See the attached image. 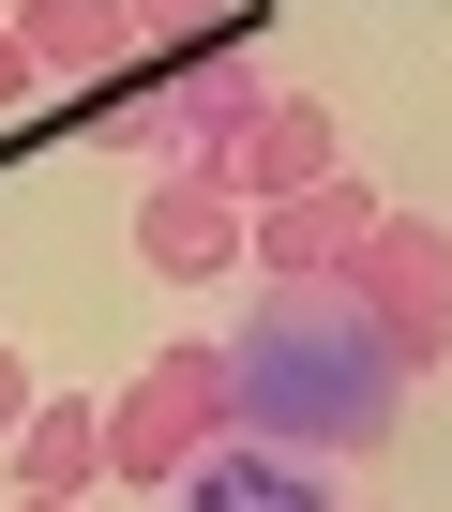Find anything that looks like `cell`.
Segmentation results:
<instances>
[{
    "mask_svg": "<svg viewBox=\"0 0 452 512\" xmlns=\"http://www.w3.org/2000/svg\"><path fill=\"white\" fill-rule=\"evenodd\" d=\"M226 422H242V362H226V347H166V362L106 407V467H121V482H181Z\"/></svg>",
    "mask_w": 452,
    "mask_h": 512,
    "instance_id": "1",
    "label": "cell"
},
{
    "mask_svg": "<svg viewBox=\"0 0 452 512\" xmlns=\"http://www.w3.org/2000/svg\"><path fill=\"white\" fill-rule=\"evenodd\" d=\"M347 287H362V317L392 332V362H437V332H452V241H437V226H392V211H377V241L347 256Z\"/></svg>",
    "mask_w": 452,
    "mask_h": 512,
    "instance_id": "2",
    "label": "cell"
},
{
    "mask_svg": "<svg viewBox=\"0 0 452 512\" xmlns=\"http://www.w3.org/2000/svg\"><path fill=\"white\" fill-rule=\"evenodd\" d=\"M362 241H377V196H362L347 166H332V181H302V196H272V211H242V256H257L272 287H332Z\"/></svg>",
    "mask_w": 452,
    "mask_h": 512,
    "instance_id": "3",
    "label": "cell"
},
{
    "mask_svg": "<svg viewBox=\"0 0 452 512\" xmlns=\"http://www.w3.org/2000/svg\"><path fill=\"white\" fill-rule=\"evenodd\" d=\"M196 166H211L226 196H242V211H272V196H302V181H332L347 151H332V121H317L302 91H272V106L242 121V136H226V151H196Z\"/></svg>",
    "mask_w": 452,
    "mask_h": 512,
    "instance_id": "4",
    "label": "cell"
},
{
    "mask_svg": "<svg viewBox=\"0 0 452 512\" xmlns=\"http://www.w3.org/2000/svg\"><path fill=\"white\" fill-rule=\"evenodd\" d=\"M0 31L31 46V76H76V91H106V76H136V61H151L121 0H16Z\"/></svg>",
    "mask_w": 452,
    "mask_h": 512,
    "instance_id": "5",
    "label": "cell"
},
{
    "mask_svg": "<svg viewBox=\"0 0 452 512\" xmlns=\"http://www.w3.org/2000/svg\"><path fill=\"white\" fill-rule=\"evenodd\" d=\"M136 241H151V272H242V196H226L211 166H166L151 211H136Z\"/></svg>",
    "mask_w": 452,
    "mask_h": 512,
    "instance_id": "6",
    "label": "cell"
},
{
    "mask_svg": "<svg viewBox=\"0 0 452 512\" xmlns=\"http://www.w3.org/2000/svg\"><path fill=\"white\" fill-rule=\"evenodd\" d=\"M106 482V407H31L16 422V497H91Z\"/></svg>",
    "mask_w": 452,
    "mask_h": 512,
    "instance_id": "7",
    "label": "cell"
},
{
    "mask_svg": "<svg viewBox=\"0 0 452 512\" xmlns=\"http://www.w3.org/2000/svg\"><path fill=\"white\" fill-rule=\"evenodd\" d=\"M196 512H332V497H317L302 467H272V452H226V437H211V452H196Z\"/></svg>",
    "mask_w": 452,
    "mask_h": 512,
    "instance_id": "8",
    "label": "cell"
},
{
    "mask_svg": "<svg viewBox=\"0 0 452 512\" xmlns=\"http://www.w3.org/2000/svg\"><path fill=\"white\" fill-rule=\"evenodd\" d=\"M121 16H136V46H211L226 0H121Z\"/></svg>",
    "mask_w": 452,
    "mask_h": 512,
    "instance_id": "9",
    "label": "cell"
},
{
    "mask_svg": "<svg viewBox=\"0 0 452 512\" xmlns=\"http://www.w3.org/2000/svg\"><path fill=\"white\" fill-rule=\"evenodd\" d=\"M31 407H46V392H31V362H16V347H0V437H16Z\"/></svg>",
    "mask_w": 452,
    "mask_h": 512,
    "instance_id": "10",
    "label": "cell"
},
{
    "mask_svg": "<svg viewBox=\"0 0 452 512\" xmlns=\"http://www.w3.org/2000/svg\"><path fill=\"white\" fill-rule=\"evenodd\" d=\"M16 91H31V46H16V31H0V106H16Z\"/></svg>",
    "mask_w": 452,
    "mask_h": 512,
    "instance_id": "11",
    "label": "cell"
},
{
    "mask_svg": "<svg viewBox=\"0 0 452 512\" xmlns=\"http://www.w3.org/2000/svg\"><path fill=\"white\" fill-rule=\"evenodd\" d=\"M16 512H76V497H16Z\"/></svg>",
    "mask_w": 452,
    "mask_h": 512,
    "instance_id": "12",
    "label": "cell"
}]
</instances>
